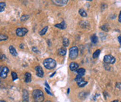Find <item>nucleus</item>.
<instances>
[{"instance_id": "obj_7", "label": "nucleus", "mask_w": 121, "mask_h": 102, "mask_svg": "<svg viewBox=\"0 0 121 102\" xmlns=\"http://www.w3.org/2000/svg\"><path fill=\"white\" fill-rule=\"evenodd\" d=\"M35 70L36 72V75L38 77H43V75H44V72H43V68L40 66V65H38L35 67Z\"/></svg>"}, {"instance_id": "obj_9", "label": "nucleus", "mask_w": 121, "mask_h": 102, "mask_svg": "<svg viewBox=\"0 0 121 102\" xmlns=\"http://www.w3.org/2000/svg\"><path fill=\"white\" fill-rule=\"evenodd\" d=\"M52 2L57 5V6H63V5H65L68 4V0H53Z\"/></svg>"}, {"instance_id": "obj_24", "label": "nucleus", "mask_w": 121, "mask_h": 102, "mask_svg": "<svg viewBox=\"0 0 121 102\" xmlns=\"http://www.w3.org/2000/svg\"><path fill=\"white\" fill-rule=\"evenodd\" d=\"M8 39V36L6 35H3L1 34L0 35V41H4V40H6Z\"/></svg>"}, {"instance_id": "obj_38", "label": "nucleus", "mask_w": 121, "mask_h": 102, "mask_svg": "<svg viewBox=\"0 0 121 102\" xmlns=\"http://www.w3.org/2000/svg\"><path fill=\"white\" fill-rule=\"evenodd\" d=\"M51 102L50 101H47V102Z\"/></svg>"}, {"instance_id": "obj_20", "label": "nucleus", "mask_w": 121, "mask_h": 102, "mask_svg": "<svg viewBox=\"0 0 121 102\" xmlns=\"http://www.w3.org/2000/svg\"><path fill=\"white\" fill-rule=\"evenodd\" d=\"M99 53H100V50L99 49L96 50V51L93 53V58H98V56H99Z\"/></svg>"}, {"instance_id": "obj_3", "label": "nucleus", "mask_w": 121, "mask_h": 102, "mask_svg": "<svg viewBox=\"0 0 121 102\" xmlns=\"http://www.w3.org/2000/svg\"><path fill=\"white\" fill-rule=\"evenodd\" d=\"M78 53H79V49L77 47H73L72 48L70 49V53H69V56L70 59H75L77 58V56H78Z\"/></svg>"}, {"instance_id": "obj_28", "label": "nucleus", "mask_w": 121, "mask_h": 102, "mask_svg": "<svg viewBox=\"0 0 121 102\" xmlns=\"http://www.w3.org/2000/svg\"><path fill=\"white\" fill-rule=\"evenodd\" d=\"M45 90L46 92H47V93H48V94H49V95H51V96L52 95V92H50V90H48V88H45Z\"/></svg>"}, {"instance_id": "obj_36", "label": "nucleus", "mask_w": 121, "mask_h": 102, "mask_svg": "<svg viewBox=\"0 0 121 102\" xmlns=\"http://www.w3.org/2000/svg\"><path fill=\"white\" fill-rule=\"evenodd\" d=\"M69 92H70V89L68 90V93H69Z\"/></svg>"}, {"instance_id": "obj_8", "label": "nucleus", "mask_w": 121, "mask_h": 102, "mask_svg": "<svg viewBox=\"0 0 121 102\" xmlns=\"http://www.w3.org/2000/svg\"><path fill=\"white\" fill-rule=\"evenodd\" d=\"M9 72V69L7 67H3L1 72V74H0V77L2 78H5L7 77V74Z\"/></svg>"}, {"instance_id": "obj_12", "label": "nucleus", "mask_w": 121, "mask_h": 102, "mask_svg": "<svg viewBox=\"0 0 121 102\" xmlns=\"http://www.w3.org/2000/svg\"><path fill=\"white\" fill-rule=\"evenodd\" d=\"M55 26L59 28V29H65L66 28V24L64 21H63L62 22H60V24H55Z\"/></svg>"}, {"instance_id": "obj_13", "label": "nucleus", "mask_w": 121, "mask_h": 102, "mask_svg": "<svg viewBox=\"0 0 121 102\" xmlns=\"http://www.w3.org/2000/svg\"><path fill=\"white\" fill-rule=\"evenodd\" d=\"M79 67V65L77 63H71L70 65V69L71 71H74Z\"/></svg>"}, {"instance_id": "obj_29", "label": "nucleus", "mask_w": 121, "mask_h": 102, "mask_svg": "<svg viewBox=\"0 0 121 102\" xmlns=\"http://www.w3.org/2000/svg\"><path fill=\"white\" fill-rule=\"evenodd\" d=\"M116 87H117L118 88H119V89L121 90V83H118L116 84Z\"/></svg>"}, {"instance_id": "obj_31", "label": "nucleus", "mask_w": 121, "mask_h": 102, "mask_svg": "<svg viewBox=\"0 0 121 102\" xmlns=\"http://www.w3.org/2000/svg\"><path fill=\"white\" fill-rule=\"evenodd\" d=\"M45 84L46 87L48 88V89H50V88H49V85L48 84V83H47V82H45Z\"/></svg>"}, {"instance_id": "obj_1", "label": "nucleus", "mask_w": 121, "mask_h": 102, "mask_svg": "<svg viewBox=\"0 0 121 102\" xmlns=\"http://www.w3.org/2000/svg\"><path fill=\"white\" fill-rule=\"evenodd\" d=\"M32 95L36 102H43L44 100V94L40 90H34L32 92Z\"/></svg>"}, {"instance_id": "obj_23", "label": "nucleus", "mask_w": 121, "mask_h": 102, "mask_svg": "<svg viewBox=\"0 0 121 102\" xmlns=\"http://www.w3.org/2000/svg\"><path fill=\"white\" fill-rule=\"evenodd\" d=\"M11 76H12V79L13 81H15L16 79H17V74L15 72H12V73H11Z\"/></svg>"}, {"instance_id": "obj_17", "label": "nucleus", "mask_w": 121, "mask_h": 102, "mask_svg": "<svg viewBox=\"0 0 121 102\" xmlns=\"http://www.w3.org/2000/svg\"><path fill=\"white\" fill-rule=\"evenodd\" d=\"M69 44H70V42H69V40L67 38H65L63 39V47H67L69 45Z\"/></svg>"}, {"instance_id": "obj_11", "label": "nucleus", "mask_w": 121, "mask_h": 102, "mask_svg": "<svg viewBox=\"0 0 121 102\" xmlns=\"http://www.w3.org/2000/svg\"><path fill=\"white\" fill-rule=\"evenodd\" d=\"M22 97H23V101H24V102H27L29 101V94H28V92H27L26 90H23Z\"/></svg>"}, {"instance_id": "obj_14", "label": "nucleus", "mask_w": 121, "mask_h": 102, "mask_svg": "<svg viewBox=\"0 0 121 102\" xmlns=\"http://www.w3.org/2000/svg\"><path fill=\"white\" fill-rule=\"evenodd\" d=\"M9 51H10V53L12 54L13 56H16L17 55V53L16 49L13 46H10L9 47Z\"/></svg>"}, {"instance_id": "obj_37", "label": "nucleus", "mask_w": 121, "mask_h": 102, "mask_svg": "<svg viewBox=\"0 0 121 102\" xmlns=\"http://www.w3.org/2000/svg\"><path fill=\"white\" fill-rule=\"evenodd\" d=\"M0 102H5V101H3V100H1Z\"/></svg>"}, {"instance_id": "obj_22", "label": "nucleus", "mask_w": 121, "mask_h": 102, "mask_svg": "<svg viewBox=\"0 0 121 102\" xmlns=\"http://www.w3.org/2000/svg\"><path fill=\"white\" fill-rule=\"evenodd\" d=\"M91 41H92V42L94 43V44L97 43V41H98V38H97V37L95 35H93V36H91Z\"/></svg>"}, {"instance_id": "obj_30", "label": "nucleus", "mask_w": 121, "mask_h": 102, "mask_svg": "<svg viewBox=\"0 0 121 102\" xmlns=\"http://www.w3.org/2000/svg\"><path fill=\"white\" fill-rule=\"evenodd\" d=\"M118 21L121 22V12L119 14V16H118Z\"/></svg>"}, {"instance_id": "obj_25", "label": "nucleus", "mask_w": 121, "mask_h": 102, "mask_svg": "<svg viewBox=\"0 0 121 102\" xmlns=\"http://www.w3.org/2000/svg\"><path fill=\"white\" fill-rule=\"evenodd\" d=\"M29 17V15H22V17H21V21H26V20H27V19Z\"/></svg>"}, {"instance_id": "obj_27", "label": "nucleus", "mask_w": 121, "mask_h": 102, "mask_svg": "<svg viewBox=\"0 0 121 102\" xmlns=\"http://www.w3.org/2000/svg\"><path fill=\"white\" fill-rule=\"evenodd\" d=\"M101 29H103L104 31H108V28L107 27V26L106 25H104L103 26H102L101 27Z\"/></svg>"}, {"instance_id": "obj_19", "label": "nucleus", "mask_w": 121, "mask_h": 102, "mask_svg": "<svg viewBox=\"0 0 121 102\" xmlns=\"http://www.w3.org/2000/svg\"><path fill=\"white\" fill-rule=\"evenodd\" d=\"M79 13L80 14V15H81L82 17H86V16H87V13H86V12L85 11L83 8L79 9Z\"/></svg>"}, {"instance_id": "obj_21", "label": "nucleus", "mask_w": 121, "mask_h": 102, "mask_svg": "<svg viewBox=\"0 0 121 102\" xmlns=\"http://www.w3.org/2000/svg\"><path fill=\"white\" fill-rule=\"evenodd\" d=\"M48 29V26H45V27L42 29V31H40V36H43V35H45V34L46 33V32H47Z\"/></svg>"}, {"instance_id": "obj_15", "label": "nucleus", "mask_w": 121, "mask_h": 102, "mask_svg": "<svg viewBox=\"0 0 121 102\" xmlns=\"http://www.w3.org/2000/svg\"><path fill=\"white\" fill-rule=\"evenodd\" d=\"M87 83H88V82L87 81H85L83 79H81V80H79V81H77V84H78V86L79 87H84Z\"/></svg>"}, {"instance_id": "obj_26", "label": "nucleus", "mask_w": 121, "mask_h": 102, "mask_svg": "<svg viewBox=\"0 0 121 102\" xmlns=\"http://www.w3.org/2000/svg\"><path fill=\"white\" fill-rule=\"evenodd\" d=\"M32 51H34V52H35V53H40V51L39 50L37 49L36 47H32Z\"/></svg>"}, {"instance_id": "obj_2", "label": "nucleus", "mask_w": 121, "mask_h": 102, "mask_svg": "<svg viewBox=\"0 0 121 102\" xmlns=\"http://www.w3.org/2000/svg\"><path fill=\"white\" fill-rule=\"evenodd\" d=\"M43 65H44L45 67L47 68L48 69H53L56 66V62L55 61V60L49 58H46L45 60H44Z\"/></svg>"}, {"instance_id": "obj_34", "label": "nucleus", "mask_w": 121, "mask_h": 102, "mask_svg": "<svg viewBox=\"0 0 121 102\" xmlns=\"http://www.w3.org/2000/svg\"><path fill=\"white\" fill-rule=\"evenodd\" d=\"M56 74V72H54V73H53V74H52V75H51V77H53V76H54V74Z\"/></svg>"}, {"instance_id": "obj_6", "label": "nucleus", "mask_w": 121, "mask_h": 102, "mask_svg": "<svg viewBox=\"0 0 121 102\" xmlns=\"http://www.w3.org/2000/svg\"><path fill=\"white\" fill-rule=\"evenodd\" d=\"M104 62L107 64H113L116 62V58L111 55H106L104 57Z\"/></svg>"}, {"instance_id": "obj_35", "label": "nucleus", "mask_w": 121, "mask_h": 102, "mask_svg": "<svg viewBox=\"0 0 121 102\" xmlns=\"http://www.w3.org/2000/svg\"><path fill=\"white\" fill-rule=\"evenodd\" d=\"M112 102H118V100H115V101H113Z\"/></svg>"}, {"instance_id": "obj_4", "label": "nucleus", "mask_w": 121, "mask_h": 102, "mask_svg": "<svg viewBox=\"0 0 121 102\" xmlns=\"http://www.w3.org/2000/svg\"><path fill=\"white\" fill-rule=\"evenodd\" d=\"M28 32V29L26 28H17L15 31L16 35L19 37H22L25 36Z\"/></svg>"}, {"instance_id": "obj_10", "label": "nucleus", "mask_w": 121, "mask_h": 102, "mask_svg": "<svg viewBox=\"0 0 121 102\" xmlns=\"http://www.w3.org/2000/svg\"><path fill=\"white\" fill-rule=\"evenodd\" d=\"M24 80L26 83H29L31 81V74L29 72H26L24 75Z\"/></svg>"}, {"instance_id": "obj_32", "label": "nucleus", "mask_w": 121, "mask_h": 102, "mask_svg": "<svg viewBox=\"0 0 121 102\" xmlns=\"http://www.w3.org/2000/svg\"><path fill=\"white\" fill-rule=\"evenodd\" d=\"M118 41H119V42H120V44H121V36H118Z\"/></svg>"}, {"instance_id": "obj_33", "label": "nucleus", "mask_w": 121, "mask_h": 102, "mask_svg": "<svg viewBox=\"0 0 121 102\" xmlns=\"http://www.w3.org/2000/svg\"><path fill=\"white\" fill-rule=\"evenodd\" d=\"M2 68H3V67H0V74H1V72Z\"/></svg>"}, {"instance_id": "obj_18", "label": "nucleus", "mask_w": 121, "mask_h": 102, "mask_svg": "<svg viewBox=\"0 0 121 102\" xmlns=\"http://www.w3.org/2000/svg\"><path fill=\"white\" fill-rule=\"evenodd\" d=\"M6 3L2 1V2H0V13L1 12H3L5 9V7H6Z\"/></svg>"}, {"instance_id": "obj_16", "label": "nucleus", "mask_w": 121, "mask_h": 102, "mask_svg": "<svg viewBox=\"0 0 121 102\" xmlns=\"http://www.w3.org/2000/svg\"><path fill=\"white\" fill-rule=\"evenodd\" d=\"M66 49L65 48H60L58 50V53H59V55L60 56H65L66 54Z\"/></svg>"}, {"instance_id": "obj_5", "label": "nucleus", "mask_w": 121, "mask_h": 102, "mask_svg": "<svg viewBox=\"0 0 121 102\" xmlns=\"http://www.w3.org/2000/svg\"><path fill=\"white\" fill-rule=\"evenodd\" d=\"M76 72L77 73V76L75 78L74 80L77 81H78L82 79V77L85 74L86 70H85V69H84V68H79V69H78L76 71Z\"/></svg>"}]
</instances>
